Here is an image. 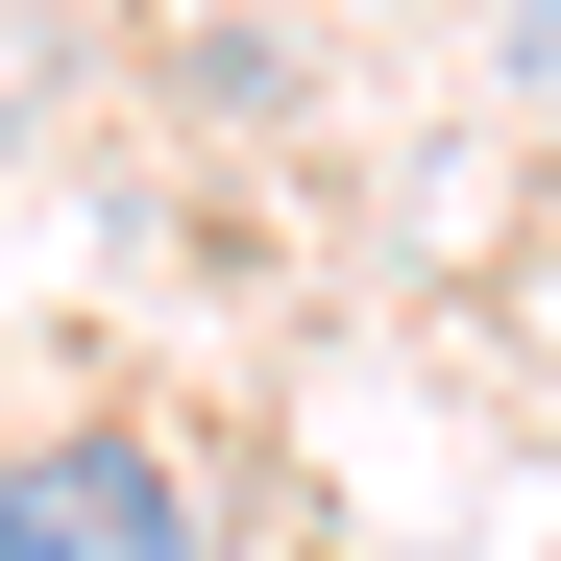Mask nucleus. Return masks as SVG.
Instances as JSON below:
<instances>
[{
	"mask_svg": "<svg viewBox=\"0 0 561 561\" xmlns=\"http://www.w3.org/2000/svg\"><path fill=\"white\" fill-rule=\"evenodd\" d=\"M0 561H220V513H196L171 439L49 415V439H0Z\"/></svg>",
	"mask_w": 561,
	"mask_h": 561,
	"instance_id": "f257e3e1",
	"label": "nucleus"
},
{
	"mask_svg": "<svg viewBox=\"0 0 561 561\" xmlns=\"http://www.w3.org/2000/svg\"><path fill=\"white\" fill-rule=\"evenodd\" d=\"M537 49H561V0H537Z\"/></svg>",
	"mask_w": 561,
	"mask_h": 561,
	"instance_id": "f03ea898",
	"label": "nucleus"
}]
</instances>
